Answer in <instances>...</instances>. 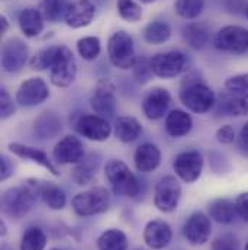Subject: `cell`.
Instances as JSON below:
<instances>
[{"label": "cell", "mask_w": 248, "mask_h": 250, "mask_svg": "<svg viewBox=\"0 0 248 250\" xmlns=\"http://www.w3.org/2000/svg\"><path fill=\"white\" fill-rule=\"evenodd\" d=\"M187 67V59L183 53L167 51L160 53L151 59V68L154 76L160 79H174L183 73Z\"/></svg>", "instance_id": "obj_9"}, {"label": "cell", "mask_w": 248, "mask_h": 250, "mask_svg": "<svg viewBox=\"0 0 248 250\" xmlns=\"http://www.w3.org/2000/svg\"><path fill=\"white\" fill-rule=\"evenodd\" d=\"M41 198L44 204L51 209H62L67 202L64 190L53 182H44L41 185Z\"/></svg>", "instance_id": "obj_29"}, {"label": "cell", "mask_w": 248, "mask_h": 250, "mask_svg": "<svg viewBox=\"0 0 248 250\" xmlns=\"http://www.w3.org/2000/svg\"><path fill=\"white\" fill-rule=\"evenodd\" d=\"M7 29H9V21L4 16H1L0 18V34L4 35L7 32Z\"/></svg>", "instance_id": "obj_47"}, {"label": "cell", "mask_w": 248, "mask_h": 250, "mask_svg": "<svg viewBox=\"0 0 248 250\" xmlns=\"http://www.w3.org/2000/svg\"><path fill=\"white\" fill-rule=\"evenodd\" d=\"M176 175L187 184L197 181L203 170V156L197 150H189L180 153L174 160Z\"/></svg>", "instance_id": "obj_13"}, {"label": "cell", "mask_w": 248, "mask_h": 250, "mask_svg": "<svg viewBox=\"0 0 248 250\" xmlns=\"http://www.w3.org/2000/svg\"><path fill=\"white\" fill-rule=\"evenodd\" d=\"M234 204H235L238 217L243 218L246 223H248V192L240 193V195L235 198Z\"/></svg>", "instance_id": "obj_44"}, {"label": "cell", "mask_w": 248, "mask_h": 250, "mask_svg": "<svg viewBox=\"0 0 248 250\" xmlns=\"http://www.w3.org/2000/svg\"><path fill=\"white\" fill-rule=\"evenodd\" d=\"M28 56V45L20 38H10L1 48V67L7 73H18L25 67Z\"/></svg>", "instance_id": "obj_10"}, {"label": "cell", "mask_w": 248, "mask_h": 250, "mask_svg": "<svg viewBox=\"0 0 248 250\" xmlns=\"http://www.w3.org/2000/svg\"><path fill=\"white\" fill-rule=\"evenodd\" d=\"M205 7V0H176L174 9L183 19H196Z\"/></svg>", "instance_id": "obj_37"}, {"label": "cell", "mask_w": 248, "mask_h": 250, "mask_svg": "<svg viewBox=\"0 0 248 250\" xmlns=\"http://www.w3.org/2000/svg\"><path fill=\"white\" fill-rule=\"evenodd\" d=\"M13 114H15V105H13L9 93L4 89H1L0 90V117H1V120H7Z\"/></svg>", "instance_id": "obj_42"}, {"label": "cell", "mask_w": 248, "mask_h": 250, "mask_svg": "<svg viewBox=\"0 0 248 250\" xmlns=\"http://www.w3.org/2000/svg\"><path fill=\"white\" fill-rule=\"evenodd\" d=\"M50 98V89L44 79L31 77L16 92V102L22 106H37Z\"/></svg>", "instance_id": "obj_12"}, {"label": "cell", "mask_w": 248, "mask_h": 250, "mask_svg": "<svg viewBox=\"0 0 248 250\" xmlns=\"http://www.w3.org/2000/svg\"><path fill=\"white\" fill-rule=\"evenodd\" d=\"M142 132L139 121L134 117H121L115 123V135L122 143L135 141Z\"/></svg>", "instance_id": "obj_25"}, {"label": "cell", "mask_w": 248, "mask_h": 250, "mask_svg": "<svg viewBox=\"0 0 248 250\" xmlns=\"http://www.w3.org/2000/svg\"><path fill=\"white\" fill-rule=\"evenodd\" d=\"M116 7L119 16L129 23H135L142 18V9L134 0H118Z\"/></svg>", "instance_id": "obj_38"}, {"label": "cell", "mask_w": 248, "mask_h": 250, "mask_svg": "<svg viewBox=\"0 0 248 250\" xmlns=\"http://www.w3.org/2000/svg\"><path fill=\"white\" fill-rule=\"evenodd\" d=\"M60 48H61V45H51V47H47V48H42L41 51H38L29 62L31 68L39 70V71L51 68L60 54Z\"/></svg>", "instance_id": "obj_32"}, {"label": "cell", "mask_w": 248, "mask_h": 250, "mask_svg": "<svg viewBox=\"0 0 248 250\" xmlns=\"http://www.w3.org/2000/svg\"><path fill=\"white\" fill-rule=\"evenodd\" d=\"M138 250H142V249H138Z\"/></svg>", "instance_id": "obj_52"}, {"label": "cell", "mask_w": 248, "mask_h": 250, "mask_svg": "<svg viewBox=\"0 0 248 250\" xmlns=\"http://www.w3.org/2000/svg\"><path fill=\"white\" fill-rule=\"evenodd\" d=\"M246 15H247V19H248V4H247V7H246Z\"/></svg>", "instance_id": "obj_49"}, {"label": "cell", "mask_w": 248, "mask_h": 250, "mask_svg": "<svg viewBox=\"0 0 248 250\" xmlns=\"http://www.w3.org/2000/svg\"><path fill=\"white\" fill-rule=\"evenodd\" d=\"M111 204L109 192L105 188H93L77 193L73 198V209L81 217H90L108 211Z\"/></svg>", "instance_id": "obj_4"}, {"label": "cell", "mask_w": 248, "mask_h": 250, "mask_svg": "<svg viewBox=\"0 0 248 250\" xmlns=\"http://www.w3.org/2000/svg\"><path fill=\"white\" fill-rule=\"evenodd\" d=\"M142 3H153V1H155V0H141Z\"/></svg>", "instance_id": "obj_48"}, {"label": "cell", "mask_w": 248, "mask_h": 250, "mask_svg": "<svg viewBox=\"0 0 248 250\" xmlns=\"http://www.w3.org/2000/svg\"><path fill=\"white\" fill-rule=\"evenodd\" d=\"M240 137H241V143L246 146L248 148V121L244 124V126L241 128V134H240Z\"/></svg>", "instance_id": "obj_46"}, {"label": "cell", "mask_w": 248, "mask_h": 250, "mask_svg": "<svg viewBox=\"0 0 248 250\" xmlns=\"http://www.w3.org/2000/svg\"><path fill=\"white\" fill-rule=\"evenodd\" d=\"M35 128L42 138H53L61 131V121L54 114L45 112L42 117L38 118Z\"/></svg>", "instance_id": "obj_33"}, {"label": "cell", "mask_w": 248, "mask_h": 250, "mask_svg": "<svg viewBox=\"0 0 248 250\" xmlns=\"http://www.w3.org/2000/svg\"><path fill=\"white\" fill-rule=\"evenodd\" d=\"M182 187L174 176L161 178L154 192V204L161 212H173L180 201Z\"/></svg>", "instance_id": "obj_8"}, {"label": "cell", "mask_w": 248, "mask_h": 250, "mask_svg": "<svg viewBox=\"0 0 248 250\" xmlns=\"http://www.w3.org/2000/svg\"><path fill=\"white\" fill-rule=\"evenodd\" d=\"M97 248L99 250H126L128 239L124 231L111 229L100 234L97 239Z\"/></svg>", "instance_id": "obj_31"}, {"label": "cell", "mask_w": 248, "mask_h": 250, "mask_svg": "<svg viewBox=\"0 0 248 250\" xmlns=\"http://www.w3.org/2000/svg\"><path fill=\"white\" fill-rule=\"evenodd\" d=\"M213 42L221 51L244 54L248 51V29L240 25H227L219 29Z\"/></svg>", "instance_id": "obj_6"}, {"label": "cell", "mask_w": 248, "mask_h": 250, "mask_svg": "<svg viewBox=\"0 0 248 250\" xmlns=\"http://www.w3.org/2000/svg\"><path fill=\"white\" fill-rule=\"evenodd\" d=\"M212 233V224L209 215L205 212H194L191 214L183 226V234L187 242L193 246L205 245Z\"/></svg>", "instance_id": "obj_14"}, {"label": "cell", "mask_w": 248, "mask_h": 250, "mask_svg": "<svg viewBox=\"0 0 248 250\" xmlns=\"http://www.w3.org/2000/svg\"><path fill=\"white\" fill-rule=\"evenodd\" d=\"M134 162H135L136 169L141 173H151L160 166L161 153L157 146H154L151 143H144L136 148Z\"/></svg>", "instance_id": "obj_20"}, {"label": "cell", "mask_w": 248, "mask_h": 250, "mask_svg": "<svg viewBox=\"0 0 248 250\" xmlns=\"http://www.w3.org/2000/svg\"><path fill=\"white\" fill-rule=\"evenodd\" d=\"M191 126H193L191 117L180 109L172 111L166 118V129L174 138H180V137L187 135L191 131Z\"/></svg>", "instance_id": "obj_23"}, {"label": "cell", "mask_w": 248, "mask_h": 250, "mask_svg": "<svg viewBox=\"0 0 248 250\" xmlns=\"http://www.w3.org/2000/svg\"><path fill=\"white\" fill-rule=\"evenodd\" d=\"M183 38L194 50H202L210 38V31L203 23H189L183 29Z\"/></svg>", "instance_id": "obj_26"}, {"label": "cell", "mask_w": 248, "mask_h": 250, "mask_svg": "<svg viewBox=\"0 0 248 250\" xmlns=\"http://www.w3.org/2000/svg\"><path fill=\"white\" fill-rule=\"evenodd\" d=\"M44 16L35 7H25L18 18L19 28L28 38H35L44 31Z\"/></svg>", "instance_id": "obj_21"}, {"label": "cell", "mask_w": 248, "mask_h": 250, "mask_svg": "<svg viewBox=\"0 0 248 250\" xmlns=\"http://www.w3.org/2000/svg\"><path fill=\"white\" fill-rule=\"evenodd\" d=\"M90 105L97 115L114 117V114L116 112V96L115 86L109 79H102L97 82L90 99Z\"/></svg>", "instance_id": "obj_11"}, {"label": "cell", "mask_w": 248, "mask_h": 250, "mask_svg": "<svg viewBox=\"0 0 248 250\" xmlns=\"http://www.w3.org/2000/svg\"><path fill=\"white\" fill-rule=\"evenodd\" d=\"M99 166V160L90 156L89 159H83L80 163H77L76 169L73 170V179L77 185H89L93 178L96 176V170Z\"/></svg>", "instance_id": "obj_30"}, {"label": "cell", "mask_w": 248, "mask_h": 250, "mask_svg": "<svg viewBox=\"0 0 248 250\" xmlns=\"http://www.w3.org/2000/svg\"><path fill=\"white\" fill-rule=\"evenodd\" d=\"M212 250H240V243L232 234H224L213 240Z\"/></svg>", "instance_id": "obj_41"}, {"label": "cell", "mask_w": 248, "mask_h": 250, "mask_svg": "<svg viewBox=\"0 0 248 250\" xmlns=\"http://www.w3.org/2000/svg\"><path fill=\"white\" fill-rule=\"evenodd\" d=\"M51 250H61V249H51Z\"/></svg>", "instance_id": "obj_51"}, {"label": "cell", "mask_w": 248, "mask_h": 250, "mask_svg": "<svg viewBox=\"0 0 248 250\" xmlns=\"http://www.w3.org/2000/svg\"><path fill=\"white\" fill-rule=\"evenodd\" d=\"M134 74L135 79L139 83H147L151 80V77L154 76L153 68H151V59H139L136 60L135 65H134Z\"/></svg>", "instance_id": "obj_40"}, {"label": "cell", "mask_w": 248, "mask_h": 250, "mask_svg": "<svg viewBox=\"0 0 248 250\" xmlns=\"http://www.w3.org/2000/svg\"><path fill=\"white\" fill-rule=\"evenodd\" d=\"M225 90L232 95L248 96V73L231 76L225 82Z\"/></svg>", "instance_id": "obj_39"}, {"label": "cell", "mask_w": 248, "mask_h": 250, "mask_svg": "<svg viewBox=\"0 0 248 250\" xmlns=\"http://www.w3.org/2000/svg\"><path fill=\"white\" fill-rule=\"evenodd\" d=\"M45 246H47V236L38 227L28 229L22 236L20 250H44Z\"/></svg>", "instance_id": "obj_34"}, {"label": "cell", "mask_w": 248, "mask_h": 250, "mask_svg": "<svg viewBox=\"0 0 248 250\" xmlns=\"http://www.w3.org/2000/svg\"><path fill=\"white\" fill-rule=\"evenodd\" d=\"M12 173H13V166H12L10 160L6 156H1V159H0V179L6 181L12 176Z\"/></svg>", "instance_id": "obj_45"}, {"label": "cell", "mask_w": 248, "mask_h": 250, "mask_svg": "<svg viewBox=\"0 0 248 250\" xmlns=\"http://www.w3.org/2000/svg\"><path fill=\"white\" fill-rule=\"evenodd\" d=\"M221 109L224 114L231 117L248 115V96H240L225 92L221 96Z\"/></svg>", "instance_id": "obj_27"}, {"label": "cell", "mask_w": 248, "mask_h": 250, "mask_svg": "<svg viewBox=\"0 0 248 250\" xmlns=\"http://www.w3.org/2000/svg\"><path fill=\"white\" fill-rule=\"evenodd\" d=\"M41 185L35 179L23 182V185L10 188L1 195V209L3 212L15 220L26 215L34 204L37 202L38 195H41Z\"/></svg>", "instance_id": "obj_1"}, {"label": "cell", "mask_w": 248, "mask_h": 250, "mask_svg": "<svg viewBox=\"0 0 248 250\" xmlns=\"http://www.w3.org/2000/svg\"><path fill=\"white\" fill-rule=\"evenodd\" d=\"M172 29L166 22L153 21L144 28V40L151 45H160L170 40Z\"/></svg>", "instance_id": "obj_28"}, {"label": "cell", "mask_w": 248, "mask_h": 250, "mask_svg": "<svg viewBox=\"0 0 248 250\" xmlns=\"http://www.w3.org/2000/svg\"><path fill=\"white\" fill-rule=\"evenodd\" d=\"M68 6L70 4H67V0H42L41 13L45 21L58 22L62 16H65Z\"/></svg>", "instance_id": "obj_35"}, {"label": "cell", "mask_w": 248, "mask_h": 250, "mask_svg": "<svg viewBox=\"0 0 248 250\" xmlns=\"http://www.w3.org/2000/svg\"><path fill=\"white\" fill-rule=\"evenodd\" d=\"M244 250H248V243H247V245H246V249H244Z\"/></svg>", "instance_id": "obj_50"}, {"label": "cell", "mask_w": 248, "mask_h": 250, "mask_svg": "<svg viewBox=\"0 0 248 250\" xmlns=\"http://www.w3.org/2000/svg\"><path fill=\"white\" fill-rule=\"evenodd\" d=\"M105 175L116 195L134 198L139 193V182L122 160L112 159L106 163Z\"/></svg>", "instance_id": "obj_2"}, {"label": "cell", "mask_w": 248, "mask_h": 250, "mask_svg": "<svg viewBox=\"0 0 248 250\" xmlns=\"http://www.w3.org/2000/svg\"><path fill=\"white\" fill-rule=\"evenodd\" d=\"M96 15V6L90 0H76L73 1L64 16L65 23L70 28H84L92 23Z\"/></svg>", "instance_id": "obj_18"}, {"label": "cell", "mask_w": 248, "mask_h": 250, "mask_svg": "<svg viewBox=\"0 0 248 250\" xmlns=\"http://www.w3.org/2000/svg\"><path fill=\"white\" fill-rule=\"evenodd\" d=\"M76 129L93 141H106L112 134V126L100 115H83L76 123Z\"/></svg>", "instance_id": "obj_16"}, {"label": "cell", "mask_w": 248, "mask_h": 250, "mask_svg": "<svg viewBox=\"0 0 248 250\" xmlns=\"http://www.w3.org/2000/svg\"><path fill=\"white\" fill-rule=\"evenodd\" d=\"M77 51L83 60H96L102 51V44L97 37H84L77 42Z\"/></svg>", "instance_id": "obj_36"}, {"label": "cell", "mask_w": 248, "mask_h": 250, "mask_svg": "<svg viewBox=\"0 0 248 250\" xmlns=\"http://www.w3.org/2000/svg\"><path fill=\"white\" fill-rule=\"evenodd\" d=\"M216 140L221 144H232L235 141V129L232 125H224L216 131Z\"/></svg>", "instance_id": "obj_43"}, {"label": "cell", "mask_w": 248, "mask_h": 250, "mask_svg": "<svg viewBox=\"0 0 248 250\" xmlns=\"http://www.w3.org/2000/svg\"><path fill=\"white\" fill-rule=\"evenodd\" d=\"M180 101L191 112L205 114L215 105V93L206 84L194 82L182 89Z\"/></svg>", "instance_id": "obj_5"}, {"label": "cell", "mask_w": 248, "mask_h": 250, "mask_svg": "<svg viewBox=\"0 0 248 250\" xmlns=\"http://www.w3.org/2000/svg\"><path fill=\"white\" fill-rule=\"evenodd\" d=\"M77 76V62L70 48L61 45L60 54L50 68V80L57 87H68Z\"/></svg>", "instance_id": "obj_7"}, {"label": "cell", "mask_w": 248, "mask_h": 250, "mask_svg": "<svg viewBox=\"0 0 248 250\" xmlns=\"http://www.w3.org/2000/svg\"><path fill=\"white\" fill-rule=\"evenodd\" d=\"M108 56L111 62L121 70L134 68L136 62L134 41L125 31H116L108 41Z\"/></svg>", "instance_id": "obj_3"}, {"label": "cell", "mask_w": 248, "mask_h": 250, "mask_svg": "<svg viewBox=\"0 0 248 250\" xmlns=\"http://www.w3.org/2000/svg\"><path fill=\"white\" fill-rule=\"evenodd\" d=\"M209 215L219 224H231L238 217L235 204L229 199H215L209 204Z\"/></svg>", "instance_id": "obj_24"}, {"label": "cell", "mask_w": 248, "mask_h": 250, "mask_svg": "<svg viewBox=\"0 0 248 250\" xmlns=\"http://www.w3.org/2000/svg\"><path fill=\"white\" fill-rule=\"evenodd\" d=\"M53 154L60 165H77L84 159V147L77 137L65 135L57 143Z\"/></svg>", "instance_id": "obj_17"}, {"label": "cell", "mask_w": 248, "mask_h": 250, "mask_svg": "<svg viewBox=\"0 0 248 250\" xmlns=\"http://www.w3.org/2000/svg\"><path fill=\"white\" fill-rule=\"evenodd\" d=\"M9 150L18 156V157H22V159H29L32 160L34 163L48 169L53 175H58L57 169L54 167V165L51 163L48 154L39 148H34V147H29V146H25V144H19V143H12L9 144Z\"/></svg>", "instance_id": "obj_22"}, {"label": "cell", "mask_w": 248, "mask_h": 250, "mask_svg": "<svg viewBox=\"0 0 248 250\" xmlns=\"http://www.w3.org/2000/svg\"><path fill=\"white\" fill-rule=\"evenodd\" d=\"M172 227L163 220H153L144 229V242L150 249H164L172 242Z\"/></svg>", "instance_id": "obj_19"}, {"label": "cell", "mask_w": 248, "mask_h": 250, "mask_svg": "<svg viewBox=\"0 0 248 250\" xmlns=\"http://www.w3.org/2000/svg\"><path fill=\"white\" fill-rule=\"evenodd\" d=\"M170 104H172V96L169 90H166L164 87H154L148 90V93L144 96L142 111L148 120L155 121L167 114Z\"/></svg>", "instance_id": "obj_15"}]
</instances>
